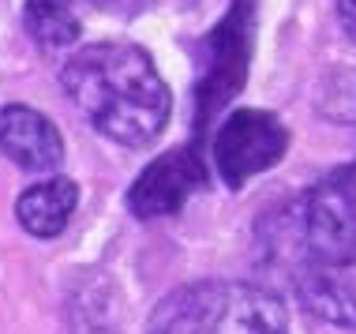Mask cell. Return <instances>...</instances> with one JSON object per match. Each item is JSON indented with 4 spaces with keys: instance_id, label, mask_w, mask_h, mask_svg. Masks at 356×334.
Instances as JSON below:
<instances>
[{
    "instance_id": "1",
    "label": "cell",
    "mask_w": 356,
    "mask_h": 334,
    "mask_svg": "<svg viewBox=\"0 0 356 334\" xmlns=\"http://www.w3.org/2000/svg\"><path fill=\"white\" fill-rule=\"evenodd\" d=\"M266 255L315 319L356 327V199L341 173L266 222Z\"/></svg>"
},
{
    "instance_id": "8",
    "label": "cell",
    "mask_w": 356,
    "mask_h": 334,
    "mask_svg": "<svg viewBox=\"0 0 356 334\" xmlns=\"http://www.w3.org/2000/svg\"><path fill=\"white\" fill-rule=\"evenodd\" d=\"M75 207H79V184L72 177H49L31 184L15 203V218L38 241H53L68 229Z\"/></svg>"
},
{
    "instance_id": "5",
    "label": "cell",
    "mask_w": 356,
    "mask_h": 334,
    "mask_svg": "<svg viewBox=\"0 0 356 334\" xmlns=\"http://www.w3.org/2000/svg\"><path fill=\"white\" fill-rule=\"evenodd\" d=\"M255 0H233L229 15L207 38V68L199 79V120L221 109L233 94L244 87L248 64L255 49Z\"/></svg>"
},
{
    "instance_id": "7",
    "label": "cell",
    "mask_w": 356,
    "mask_h": 334,
    "mask_svg": "<svg viewBox=\"0 0 356 334\" xmlns=\"http://www.w3.org/2000/svg\"><path fill=\"white\" fill-rule=\"evenodd\" d=\"M0 154L26 173H53L64 161V136L31 106H0Z\"/></svg>"
},
{
    "instance_id": "11",
    "label": "cell",
    "mask_w": 356,
    "mask_h": 334,
    "mask_svg": "<svg viewBox=\"0 0 356 334\" xmlns=\"http://www.w3.org/2000/svg\"><path fill=\"white\" fill-rule=\"evenodd\" d=\"M338 23H341V31L356 42V0H338Z\"/></svg>"
},
{
    "instance_id": "2",
    "label": "cell",
    "mask_w": 356,
    "mask_h": 334,
    "mask_svg": "<svg viewBox=\"0 0 356 334\" xmlns=\"http://www.w3.org/2000/svg\"><path fill=\"white\" fill-rule=\"evenodd\" d=\"M60 87L98 136L120 147H147L165 132L172 94L150 53L131 42L79 45L60 68Z\"/></svg>"
},
{
    "instance_id": "9",
    "label": "cell",
    "mask_w": 356,
    "mask_h": 334,
    "mask_svg": "<svg viewBox=\"0 0 356 334\" xmlns=\"http://www.w3.org/2000/svg\"><path fill=\"white\" fill-rule=\"evenodd\" d=\"M23 31L45 53H64L79 42L83 23L72 0H26L23 4Z\"/></svg>"
},
{
    "instance_id": "6",
    "label": "cell",
    "mask_w": 356,
    "mask_h": 334,
    "mask_svg": "<svg viewBox=\"0 0 356 334\" xmlns=\"http://www.w3.org/2000/svg\"><path fill=\"white\" fill-rule=\"evenodd\" d=\"M203 180H207V173H203V161H199L195 150H188V147L165 150V154L154 158L136 177V184L128 192V211L139 222L169 218L199 192Z\"/></svg>"
},
{
    "instance_id": "4",
    "label": "cell",
    "mask_w": 356,
    "mask_h": 334,
    "mask_svg": "<svg viewBox=\"0 0 356 334\" xmlns=\"http://www.w3.org/2000/svg\"><path fill=\"white\" fill-rule=\"evenodd\" d=\"M289 150V128L266 109H233L214 136V169L221 184L244 188L274 169Z\"/></svg>"
},
{
    "instance_id": "10",
    "label": "cell",
    "mask_w": 356,
    "mask_h": 334,
    "mask_svg": "<svg viewBox=\"0 0 356 334\" xmlns=\"http://www.w3.org/2000/svg\"><path fill=\"white\" fill-rule=\"evenodd\" d=\"M319 109L338 124H356V72L326 75L319 90Z\"/></svg>"
},
{
    "instance_id": "12",
    "label": "cell",
    "mask_w": 356,
    "mask_h": 334,
    "mask_svg": "<svg viewBox=\"0 0 356 334\" xmlns=\"http://www.w3.org/2000/svg\"><path fill=\"white\" fill-rule=\"evenodd\" d=\"M86 4L102 8V12H117V15H128V12H136V8H143V0H86Z\"/></svg>"
},
{
    "instance_id": "3",
    "label": "cell",
    "mask_w": 356,
    "mask_h": 334,
    "mask_svg": "<svg viewBox=\"0 0 356 334\" xmlns=\"http://www.w3.org/2000/svg\"><path fill=\"white\" fill-rule=\"evenodd\" d=\"M150 334H289V312L255 282H199L161 301Z\"/></svg>"
}]
</instances>
